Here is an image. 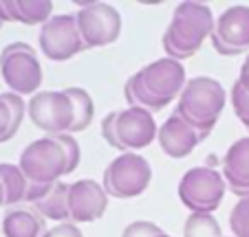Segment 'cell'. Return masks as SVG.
Returning a JSON list of instances; mask_svg holds the SVG:
<instances>
[{
	"label": "cell",
	"instance_id": "6da1fadb",
	"mask_svg": "<svg viewBox=\"0 0 249 237\" xmlns=\"http://www.w3.org/2000/svg\"><path fill=\"white\" fill-rule=\"evenodd\" d=\"M185 84L188 79L183 64L170 57H161L137 70L126 81L124 95L130 108H143L155 114L179 97Z\"/></svg>",
	"mask_w": 249,
	"mask_h": 237
},
{
	"label": "cell",
	"instance_id": "7a4b0ae2",
	"mask_svg": "<svg viewBox=\"0 0 249 237\" xmlns=\"http://www.w3.org/2000/svg\"><path fill=\"white\" fill-rule=\"evenodd\" d=\"M216 27V18L212 7L205 2H181L172 14V22L163 33L165 57L183 62L192 57L203 47L207 37H212Z\"/></svg>",
	"mask_w": 249,
	"mask_h": 237
},
{
	"label": "cell",
	"instance_id": "3957f363",
	"mask_svg": "<svg viewBox=\"0 0 249 237\" xmlns=\"http://www.w3.org/2000/svg\"><path fill=\"white\" fill-rule=\"evenodd\" d=\"M225 103L227 93L221 81L201 75V77L188 79L183 93L179 95V103L174 112L183 116L203 139H207L216 126L218 116L223 114Z\"/></svg>",
	"mask_w": 249,
	"mask_h": 237
},
{
	"label": "cell",
	"instance_id": "277c9868",
	"mask_svg": "<svg viewBox=\"0 0 249 237\" xmlns=\"http://www.w3.org/2000/svg\"><path fill=\"white\" fill-rule=\"evenodd\" d=\"M0 75L9 93L33 97L42 86V64L36 55V48L27 42L7 44L0 53Z\"/></svg>",
	"mask_w": 249,
	"mask_h": 237
},
{
	"label": "cell",
	"instance_id": "5b68a950",
	"mask_svg": "<svg viewBox=\"0 0 249 237\" xmlns=\"http://www.w3.org/2000/svg\"><path fill=\"white\" fill-rule=\"evenodd\" d=\"M152 180V167L148 158H143L137 152H124L119 154L110 165L104 169V191L108 198H119V200H132L148 189Z\"/></svg>",
	"mask_w": 249,
	"mask_h": 237
},
{
	"label": "cell",
	"instance_id": "8992f818",
	"mask_svg": "<svg viewBox=\"0 0 249 237\" xmlns=\"http://www.w3.org/2000/svg\"><path fill=\"white\" fill-rule=\"evenodd\" d=\"M227 182L214 167H192L179 182V200L192 213H214L221 206Z\"/></svg>",
	"mask_w": 249,
	"mask_h": 237
},
{
	"label": "cell",
	"instance_id": "52a82bcc",
	"mask_svg": "<svg viewBox=\"0 0 249 237\" xmlns=\"http://www.w3.org/2000/svg\"><path fill=\"white\" fill-rule=\"evenodd\" d=\"M18 167L31 185H55L66 176V156L55 136L31 141L22 149Z\"/></svg>",
	"mask_w": 249,
	"mask_h": 237
},
{
	"label": "cell",
	"instance_id": "ba28073f",
	"mask_svg": "<svg viewBox=\"0 0 249 237\" xmlns=\"http://www.w3.org/2000/svg\"><path fill=\"white\" fill-rule=\"evenodd\" d=\"M75 20L86 48L108 47L122 35V14L108 2H80Z\"/></svg>",
	"mask_w": 249,
	"mask_h": 237
},
{
	"label": "cell",
	"instance_id": "9c48e42d",
	"mask_svg": "<svg viewBox=\"0 0 249 237\" xmlns=\"http://www.w3.org/2000/svg\"><path fill=\"white\" fill-rule=\"evenodd\" d=\"M27 114L33 126L49 136L66 134L73 126V103L64 90H40L27 103Z\"/></svg>",
	"mask_w": 249,
	"mask_h": 237
},
{
	"label": "cell",
	"instance_id": "30bf717a",
	"mask_svg": "<svg viewBox=\"0 0 249 237\" xmlns=\"http://www.w3.org/2000/svg\"><path fill=\"white\" fill-rule=\"evenodd\" d=\"M84 48L75 16L55 14L40 29V51L51 62H66Z\"/></svg>",
	"mask_w": 249,
	"mask_h": 237
},
{
	"label": "cell",
	"instance_id": "8fae6325",
	"mask_svg": "<svg viewBox=\"0 0 249 237\" xmlns=\"http://www.w3.org/2000/svg\"><path fill=\"white\" fill-rule=\"evenodd\" d=\"M212 47L218 55L234 57L249 48V5H231L216 18Z\"/></svg>",
	"mask_w": 249,
	"mask_h": 237
},
{
	"label": "cell",
	"instance_id": "7c38bea8",
	"mask_svg": "<svg viewBox=\"0 0 249 237\" xmlns=\"http://www.w3.org/2000/svg\"><path fill=\"white\" fill-rule=\"evenodd\" d=\"M115 132L119 141V152H139L155 143L159 127L155 114L143 108H124L115 116Z\"/></svg>",
	"mask_w": 249,
	"mask_h": 237
},
{
	"label": "cell",
	"instance_id": "4fadbf2b",
	"mask_svg": "<svg viewBox=\"0 0 249 237\" xmlns=\"http://www.w3.org/2000/svg\"><path fill=\"white\" fill-rule=\"evenodd\" d=\"M106 209H108V193L99 182L82 178L69 187V218L73 224L97 222L104 218Z\"/></svg>",
	"mask_w": 249,
	"mask_h": 237
},
{
	"label": "cell",
	"instance_id": "5bb4252c",
	"mask_svg": "<svg viewBox=\"0 0 249 237\" xmlns=\"http://www.w3.org/2000/svg\"><path fill=\"white\" fill-rule=\"evenodd\" d=\"M159 147L163 149V154H168L170 158H185L188 154L194 152L201 141H205L183 116H179L177 112L170 114L163 123L159 126Z\"/></svg>",
	"mask_w": 249,
	"mask_h": 237
},
{
	"label": "cell",
	"instance_id": "9a60e30c",
	"mask_svg": "<svg viewBox=\"0 0 249 237\" xmlns=\"http://www.w3.org/2000/svg\"><path fill=\"white\" fill-rule=\"evenodd\" d=\"M223 178L238 200L249 198V136H243L227 147L223 156Z\"/></svg>",
	"mask_w": 249,
	"mask_h": 237
},
{
	"label": "cell",
	"instance_id": "2e32d148",
	"mask_svg": "<svg viewBox=\"0 0 249 237\" xmlns=\"http://www.w3.org/2000/svg\"><path fill=\"white\" fill-rule=\"evenodd\" d=\"M47 233L44 218L33 209H11L2 218L5 237H42Z\"/></svg>",
	"mask_w": 249,
	"mask_h": 237
},
{
	"label": "cell",
	"instance_id": "e0dca14e",
	"mask_svg": "<svg viewBox=\"0 0 249 237\" xmlns=\"http://www.w3.org/2000/svg\"><path fill=\"white\" fill-rule=\"evenodd\" d=\"M9 22H22L29 27L44 24L53 18V5L47 0H18V2H2Z\"/></svg>",
	"mask_w": 249,
	"mask_h": 237
},
{
	"label": "cell",
	"instance_id": "ac0fdd59",
	"mask_svg": "<svg viewBox=\"0 0 249 237\" xmlns=\"http://www.w3.org/2000/svg\"><path fill=\"white\" fill-rule=\"evenodd\" d=\"M69 187L64 180L55 182L47 195L40 202L33 205V211L40 213L44 220H55V222H71L69 218Z\"/></svg>",
	"mask_w": 249,
	"mask_h": 237
},
{
	"label": "cell",
	"instance_id": "d6986e66",
	"mask_svg": "<svg viewBox=\"0 0 249 237\" xmlns=\"http://www.w3.org/2000/svg\"><path fill=\"white\" fill-rule=\"evenodd\" d=\"M64 93L69 95L71 103H73V126H71L69 134H77V132H84L86 127L93 123L95 116V103L93 97L89 95V90L84 88H64Z\"/></svg>",
	"mask_w": 249,
	"mask_h": 237
},
{
	"label": "cell",
	"instance_id": "ffe728a7",
	"mask_svg": "<svg viewBox=\"0 0 249 237\" xmlns=\"http://www.w3.org/2000/svg\"><path fill=\"white\" fill-rule=\"evenodd\" d=\"M0 185H2V191H5V205L11 206L24 200L29 180L18 165L0 163Z\"/></svg>",
	"mask_w": 249,
	"mask_h": 237
},
{
	"label": "cell",
	"instance_id": "44dd1931",
	"mask_svg": "<svg viewBox=\"0 0 249 237\" xmlns=\"http://www.w3.org/2000/svg\"><path fill=\"white\" fill-rule=\"evenodd\" d=\"M183 237H223V231L212 213H190L183 224Z\"/></svg>",
	"mask_w": 249,
	"mask_h": 237
},
{
	"label": "cell",
	"instance_id": "7402d4cb",
	"mask_svg": "<svg viewBox=\"0 0 249 237\" xmlns=\"http://www.w3.org/2000/svg\"><path fill=\"white\" fill-rule=\"evenodd\" d=\"M230 228L234 237H249V198H240L230 213Z\"/></svg>",
	"mask_w": 249,
	"mask_h": 237
},
{
	"label": "cell",
	"instance_id": "603a6c76",
	"mask_svg": "<svg viewBox=\"0 0 249 237\" xmlns=\"http://www.w3.org/2000/svg\"><path fill=\"white\" fill-rule=\"evenodd\" d=\"M55 141L62 145V149H64V156H66V176H71V174L77 169V165H80L82 160V149H80V143L75 141V136L73 134H57Z\"/></svg>",
	"mask_w": 249,
	"mask_h": 237
},
{
	"label": "cell",
	"instance_id": "cb8c5ba5",
	"mask_svg": "<svg viewBox=\"0 0 249 237\" xmlns=\"http://www.w3.org/2000/svg\"><path fill=\"white\" fill-rule=\"evenodd\" d=\"M159 235H163V228L155 222H148V220L130 222L122 231V237H159Z\"/></svg>",
	"mask_w": 249,
	"mask_h": 237
},
{
	"label": "cell",
	"instance_id": "d4e9b609",
	"mask_svg": "<svg viewBox=\"0 0 249 237\" xmlns=\"http://www.w3.org/2000/svg\"><path fill=\"white\" fill-rule=\"evenodd\" d=\"M231 108H234L236 116L243 121V126L249 123V93L238 81L231 86Z\"/></svg>",
	"mask_w": 249,
	"mask_h": 237
},
{
	"label": "cell",
	"instance_id": "484cf974",
	"mask_svg": "<svg viewBox=\"0 0 249 237\" xmlns=\"http://www.w3.org/2000/svg\"><path fill=\"white\" fill-rule=\"evenodd\" d=\"M115 116H117V110H115V112H108V114L102 119V136H104V141H106L110 147L119 149L117 132H115Z\"/></svg>",
	"mask_w": 249,
	"mask_h": 237
},
{
	"label": "cell",
	"instance_id": "4316f807",
	"mask_svg": "<svg viewBox=\"0 0 249 237\" xmlns=\"http://www.w3.org/2000/svg\"><path fill=\"white\" fill-rule=\"evenodd\" d=\"M42 237H84V233L77 228V224L62 222V224H57V226L49 228V231L44 233Z\"/></svg>",
	"mask_w": 249,
	"mask_h": 237
},
{
	"label": "cell",
	"instance_id": "83f0119b",
	"mask_svg": "<svg viewBox=\"0 0 249 237\" xmlns=\"http://www.w3.org/2000/svg\"><path fill=\"white\" fill-rule=\"evenodd\" d=\"M238 84L243 86L245 90L249 93V53H247V57H245V62H243V66H240V75H238Z\"/></svg>",
	"mask_w": 249,
	"mask_h": 237
},
{
	"label": "cell",
	"instance_id": "f1b7e54d",
	"mask_svg": "<svg viewBox=\"0 0 249 237\" xmlns=\"http://www.w3.org/2000/svg\"><path fill=\"white\" fill-rule=\"evenodd\" d=\"M5 205V191H2V185H0V206Z\"/></svg>",
	"mask_w": 249,
	"mask_h": 237
},
{
	"label": "cell",
	"instance_id": "f546056e",
	"mask_svg": "<svg viewBox=\"0 0 249 237\" xmlns=\"http://www.w3.org/2000/svg\"><path fill=\"white\" fill-rule=\"evenodd\" d=\"M159 237H172V235H168V233H163V235H159Z\"/></svg>",
	"mask_w": 249,
	"mask_h": 237
},
{
	"label": "cell",
	"instance_id": "4dcf8cb0",
	"mask_svg": "<svg viewBox=\"0 0 249 237\" xmlns=\"http://www.w3.org/2000/svg\"><path fill=\"white\" fill-rule=\"evenodd\" d=\"M245 127H247V132H249V123H245Z\"/></svg>",
	"mask_w": 249,
	"mask_h": 237
},
{
	"label": "cell",
	"instance_id": "1f68e13d",
	"mask_svg": "<svg viewBox=\"0 0 249 237\" xmlns=\"http://www.w3.org/2000/svg\"><path fill=\"white\" fill-rule=\"evenodd\" d=\"M2 24H5V22H2V20H0V27H2Z\"/></svg>",
	"mask_w": 249,
	"mask_h": 237
}]
</instances>
